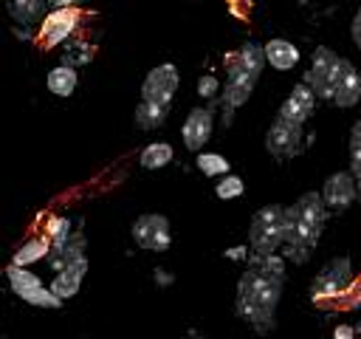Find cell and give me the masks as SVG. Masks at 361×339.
Returning a JSON list of instances; mask_svg holds the SVG:
<instances>
[{"label":"cell","instance_id":"1","mask_svg":"<svg viewBox=\"0 0 361 339\" xmlns=\"http://www.w3.org/2000/svg\"><path fill=\"white\" fill-rule=\"evenodd\" d=\"M285 263L279 254H251L245 271L237 280V314L265 333L274 328L276 305L282 297Z\"/></svg>","mask_w":361,"mask_h":339},{"label":"cell","instance_id":"21","mask_svg":"<svg viewBox=\"0 0 361 339\" xmlns=\"http://www.w3.org/2000/svg\"><path fill=\"white\" fill-rule=\"evenodd\" d=\"M51 254V240L48 237H31V240H25L17 251H14V266H31V263H37V260H42V257H48Z\"/></svg>","mask_w":361,"mask_h":339},{"label":"cell","instance_id":"25","mask_svg":"<svg viewBox=\"0 0 361 339\" xmlns=\"http://www.w3.org/2000/svg\"><path fill=\"white\" fill-rule=\"evenodd\" d=\"M350 172L355 175V184H358V198H361V127L355 124L353 127V136H350Z\"/></svg>","mask_w":361,"mask_h":339},{"label":"cell","instance_id":"33","mask_svg":"<svg viewBox=\"0 0 361 339\" xmlns=\"http://www.w3.org/2000/svg\"><path fill=\"white\" fill-rule=\"evenodd\" d=\"M186 339H197V336H186Z\"/></svg>","mask_w":361,"mask_h":339},{"label":"cell","instance_id":"9","mask_svg":"<svg viewBox=\"0 0 361 339\" xmlns=\"http://www.w3.org/2000/svg\"><path fill=\"white\" fill-rule=\"evenodd\" d=\"M133 237L141 249L149 251H164L172 243V232H169V220L164 215H141L133 223Z\"/></svg>","mask_w":361,"mask_h":339},{"label":"cell","instance_id":"15","mask_svg":"<svg viewBox=\"0 0 361 339\" xmlns=\"http://www.w3.org/2000/svg\"><path fill=\"white\" fill-rule=\"evenodd\" d=\"M85 271H87V257H79V260L68 263V266L59 268L56 277L51 280V291H54L56 297H62V299H71V297L79 291Z\"/></svg>","mask_w":361,"mask_h":339},{"label":"cell","instance_id":"28","mask_svg":"<svg viewBox=\"0 0 361 339\" xmlns=\"http://www.w3.org/2000/svg\"><path fill=\"white\" fill-rule=\"evenodd\" d=\"M350 34H353V42H355V48L361 51V8H358V11H355V17H353Z\"/></svg>","mask_w":361,"mask_h":339},{"label":"cell","instance_id":"12","mask_svg":"<svg viewBox=\"0 0 361 339\" xmlns=\"http://www.w3.org/2000/svg\"><path fill=\"white\" fill-rule=\"evenodd\" d=\"M324 203L336 212H344L355 203L358 198V184H355V175L353 172H333L327 181H324Z\"/></svg>","mask_w":361,"mask_h":339},{"label":"cell","instance_id":"17","mask_svg":"<svg viewBox=\"0 0 361 339\" xmlns=\"http://www.w3.org/2000/svg\"><path fill=\"white\" fill-rule=\"evenodd\" d=\"M48 0H6L8 14L14 17V23H20L23 28L42 23V11H45Z\"/></svg>","mask_w":361,"mask_h":339},{"label":"cell","instance_id":"20","mask_svg":"<svg viewBox=\"0 0 361 339\" xmlns=\"http://www.w3.org/2000/svg\"><path fill=\"white\" fill-rule=\"evenodd\" d=\"M166 113H169V105H158V102H147L141 99V105L135 107V124L141 130H155L166 121Z\"/></svg>","mask_w":361,"mask_h":339},{"label":"cell","instance_id":"14","mask_svg":"<svg viewBox=\"0 0 361 339\" xmlns=\"http://www.w3.org/2000/svg\"><path fill=\"white\" fill-rule=\"evenodd\" d=\"M313 107H316V90L305 82V85H296V88L288 93V99H285L282 107H279V116L288 119V121L305 124V121L310 119Z\"/></svg>","mask_w":361,"mask_h":339},{"label":"cell","instance_id":"29","mask_svg":"<svg viewBox=\"0 0 361 339\" xmlns=\"http://www.w3.org/2000/svg\"><path fill=\"white\" fill-rule=\"evenodd\" d=\"M226 257H228V260H245V257H248V251H245L243 246H234V249H228V251H226Z\"/></svg>","mask_w":361,"mask_h":339},{"label":"cell","instance_id":"22","mask_svg":"<svg viewBox=\"0 0 361 339\" xmlns=\"http://www.w3.org/2000/svg\"><path fill=\"white\" fill-rule=\"evenodd\" d=\"M172 147L166 144V141H152V144H147L144 150H141V155H138V161H141V167L144 170H161V167H166L169 161H172Z\"/></svg>","mask_w":361,"mask_h":339},{"label":"cell","instance_id":"31","mask_svg":"<svg viewBox=\"0 0 361 339\" xmlns=\"http://www.w3.org/2000/svg\"><path fill=\"white\" fill-rule=\"evenodd\" d=\"M82 0H48L51 8H71V6H79Z\"/></svg>","mask_w":361,"mask_h":339},{"label":"cell","instance_id":"5","mask_svg":"<svg viewBox=\"0 0 361 339\" xmlns=\"http://www.w3.org/2000/svg\"><path fill=\"white\" fill-rule=\"evenodd\" d=\"M6 277H8V285H11V291L23 299V302H28V305H37V308H59L65 299L62 297H56L54 291H51V285L45 288L42 285V280L34 274V271H25V266H8L6 268Z\"/></svg>","mask_w":361,"mask_h":339},{"label":"cell","instance_id":"26","mask_svg":"<svg viewBox=\"0 0 361 339\" xmlns=\"http://www.w3.org/2000/svg\"><path fill=\"white\" fill-rule=\"evenodd\" d=\"M243 178H237V175H223L220 181H217V186H214V192H217V198H223V201H231V198H240L243 195Z\"/></svg>","mask_w":361,"mask_h":339},{"label":"cell","instance_id":"18","mask_svg":"<svg viewBox=\"0 0 361 339\" xmlns=\"http://www.w3.org/2000/svg\"><path fill=\"white\" fill-rule=\"evenodd\" d=\"M76 82H79V76H76L73 65H56L45 76V85H48V90L54 96H71L76 90Z\"/></svg>","mask_w":361,"mask_h":339},{"label":"cell","instance_id":"16","mask_svg":"<svg viewBox=\"0 0 361 339\" xmlns=\"http://www.w3.org/2000/svg\"><path fill=\"white\" fill-rule=\"evenodd\" d=\"M265 59L271 68L276 71H290L296 62H299V48L290 42V40H282V37H274L265 42Z\"/></svg>","mask_w":361,"mask_h":339},{"label":"cell","instance_id":"13","mask_svg":"<svg viewBox=\"0 0 361 339\" xmlns=\"http://www.w3.org/2000/svg\"><path fill=\"white\" fill-rule=\"evenodd\" d=\"M212 127H214L212 110H209V107H195V110L186 116V121H183V130H180L186 150H192V153L203 150V144L212 138Z\"/></svg>","mask_w":361,"mask_h":339},{"label":"cell","instance_id":"6","mask_svg":"<svg viewBox=\"0 0 361 339\" xmlns=\"http://www.w3.org/2000/svg\"><path fill=\"white\" fill-rule=\"evenodd\" d=\"M350 282H353V266H350V257H333V260L319 271V277L313 280V285H310V297H313L316 302H322V299H333V297L344 294V291L350 288Z\"/></svg>","mask_w":361,"mask_h":339},{"label":"cell","instance_id":"35","mask_svg":"<svg viewBox=\"0 0 361 339\" xmlns=\"http://www.w3.org/2000/svg\"><path fill=\"white\" fill-rule=\"evenodd\" d=\"M358 127H361V121H358Z\"/></svg>","mask_w":361,"mask_h":339},{"label":"cell","instance_id":"4","mask_svg":"<svg viewBox=\"0 0 361 339\" xmlns=\"http://www.w3.org/2000/svg\"><path fill=\"white\" fill-rule=\"evenodd\" d=\"M350 68H353V65H350L347 59L336 56L330 48H316V51H313V65H310L305 82L316 90L319 99H333V93H336L341 76H344Z\"/></svg>","mask_w":361,"mask_h":339},{"label":"cell","instance_id":"3","mask_svg":"<svg viewBox=\"0 0 361 339\" xmlns=\"http://www.w3.org/2000/svg\"><path fill=\"white\" fill-rule=\"evenodd\" d=\"M248 240L254 254H276L285 243V206H262L248 226Z\"/></svg>","mask_w":361,"mask_h":339},{"label":"cell","instance_id":"23","mask_svg":"<svg viewBox=\"0 0 361 339\" xmlns=\"http://www.w3.org/2000/svg\"><path fill=\"white\" fill-rule=\"evenodd\" d=\"M71 220L68 218H59V215H54V218H48V226H45V237L51 240V251L54 249H62L68 240H71Z\"/></svg>","mask_w":361,"mask_h":339},{"label":"cell","instance_id":"11","mask_svg":"<svg viewBox=\"0 0 361 339\" xmlns=\"http://www.w3.org/2000/svg\"><path fill=\"white\" fill-rule=\"evenodd\" d=\"M293 206H296V215H299V223H302L307 240L316 246L319 237H322L324 220H327V203H324V195H319V192H305Z\"/></svg>","mask_w":361,"mask_h":339},{"label":"cell","instance_id":"34","mask_svg":"<svg viewBox=\"0 0 361 339\" xmlns=\"http://www.w3.org/2000/svg\"><path fill=\"white\" fill-rule=\"evenodd\" d=\"M231 3H234V0H231ZM243 3H248V0H243Z\"/></svg>","mask_w":361,"mask_h":339},{"label":"cell","instance_id":"7","mask_svg":"<svg viewBox=\"0 0 361 339\" xmlns=\"http://www.w3.org/2000/svg\"><path fill=\"white\" fill-rule=\"evenodd\" d=\"M265 150L274 158H293V155H299L302 153V124L276 116V121L265 133Z\"/></svg>","mask_w":361,"mask_h":339},{"label":"cell","instance_id":"24","mask_svg":"<svg viewBox=\"0 0 361 339\" xmlns=\"http://www.w3.org/2000/svg\"><path fill=\"white\" fill-rule=\"evenodd\" d=\"M197 170L209 178H223V175H228V161L220 153H200L197 155Z\"/></svg>","mask_w":361,"mask_h":339},{"label":"cell","instance_id":"30","mask_svg":"<svg viewBox=\"0 0 361 339\" xmlns=\"http://www.w3.org/2000/svg\"><path fill=\"white\" fill-rule=\"evenodd\" d=\"M336 339H355V328H350V325L336 328Z\"/></svg>","mask_w":361,"mask_h":339},{"label":"cell","instance_id":"27","mask_svg":"<svg viewBox=\"0 0 361 339\" xmlns=\"http://www.w3.org/2000/svg\"><path fill=\"white\" fill-rule=\"evenodd\" d=\"M217 90H220L217 76H212V73H209V76H200V82H197V93H200V96H206V99H209V96H214Z\"/></svg>","mask_w":361,"mask_h":339},{"label":"cell","instance_id":"8","mask_svg":"<svg viewBox=\"0 0 361 339\" xmlns=\"http://www.w3.org/2000/svg\"><path fill=\"white\" fill-rule=\"evenodd\" d=\"M178 82H180L178 68L172 62H164V65H158V68H152L147 73V79L141 85V99L158 102V105H169L175 90H178Z\"/></svg>","mask_w":361,"mask_h":339},{"label":"cell","instance_id":"32","mask_svg":"<svg viewBox=\"0 0 361 339\" xmlns=\"http://www.w3.org/2000/svg\"><path fill=\"white\" fill-rule=\"evenodd\" d=\"M299 3H310V0H299Z\"/></svg>","mask_w":361,"mask_h":339},{"label":"cell","instance_id":"19","mask_svg":"<svg viewBox=\"0 0 361 339\" xmlns=\"http://www.w3.org/2000/svg\"><path fill=\"white\" fill-rule=\"evenodd\" d=\"M358 99H361V76H358L355 68H350V71L341 76V82H338V88H336V93H333V102H336L338 107H353Z\"/></svg>","mask_w":361,"mask_h":339},{"label":"cell","instance_id":"2","mask_svg":"<svg viewBox=\"0 0 361 339\" xmlns=\"http://www.w3.org/2000/svg\"><path fill=\"white\" fill-rule=\"evenodd\" d=\"M265 62H268L265 59V45H257V42H248L240 51L226 56V90H223L226 113H231L243 102H248Z\"/></svg>","mask_w":361,"mask_h":339},{"label":"cell","instance_id":"10","mask_svg":"<svg viewBox=\"0 0 361 339\" xmlns=\"http://www.w3.org/2000/svg\"><path fill=\"white\" fill-rule=\"evenodd\" d=\"M76 25H79V11H76V6H71V8H51V11L42 17V23H39V42H42L45 48L59 45L62 40H68V37L73 34Z\"/></svg>","mask_w":361,"mask_h":339}]
</instances>
